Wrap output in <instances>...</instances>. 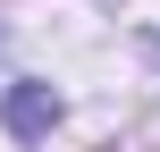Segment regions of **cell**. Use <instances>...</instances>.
I'll list each match as a JSON object with an SVG mask.
<instances>
[{"mask_svg":"<svg viewBox=\"0 0 160 152\" xmlns=\"http://www.w3.org/2000/svg\"><path fill=\"white\" fill-rule=\"evenodd\" d=\"M51 118H59V102H51L42 85H25V93L8 102V127H17V135H34V127H51Z\"/></svg>","mask_w":160,"mask_h":152,"instance_id":"obj_1","label":"cell"}]
</instances>
